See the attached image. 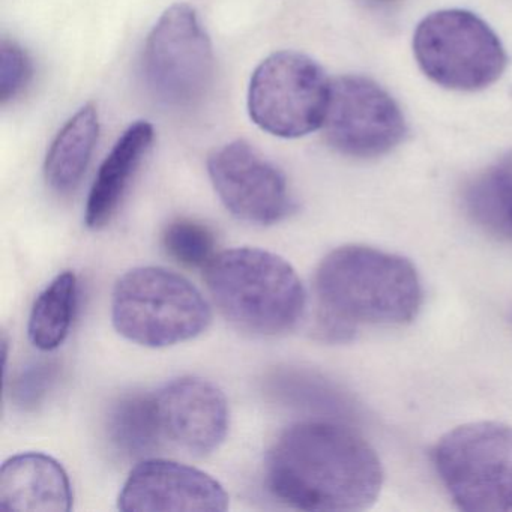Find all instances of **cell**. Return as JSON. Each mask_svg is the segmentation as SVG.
<instances>
[{
    "label": "cell",
    "mask_w": 512,
    "mask_h": 512,
    "mask_svg": "<svg viewBox=\"0 0 512 512\" xmlns=\"http://www.w3.org/2000/svg\"><path fill=\"white\" fill-rule=\"evenodd\" d=\"M268 490L304 511H362L383 485V467L370 443L335 419L287 428L268 452Z\"/></svg>",
    "instance_id": "1"
},
{
    "label": "cell",
    "mask_w": 512,
    "mask_h": 512,
    "mask_svg": "<svg viewBox=\"0 0 512 512\" xmlns=\"http://www.w3.org/2000/svg\"><path fill=\"white\" fill-rule=\"evenodd\" d=\"M314 290L319 334L328 341H349L361 325H406L422 304L413 263L367 245L331 251L317 268Z\"/></svg>",
    "instance_id": "2"
},
{
    "label": "cell",
    "mask_w": 512,
    "mask_h": 512,
    "mask_svg": "<svg viewBox=\"0 0 512 512\" xmlns=\"http://www.w3.org/2000/svg\"><path fill=\"white\" fill-rule=\"evenodd\" d=\"M206 284L220 313L239 331L275 337L292 331L307 295L293 266L260 248L217 254L205 269Z\"/></svg>",
    "instance_id": "3"
},
{
    "label": "cell",
    "mask_w": 512,
    "mask_h": 512,
    "mask_svg": "<svg viewBox=\"0 0 512 512\" xmlns=\"http://www.w3.org/2000/svg\"><path fill=\"white\" fill-rule=\"evenodd\" d=\"M112 319L122 337L160 349L202 335L211 325L212 311L187 278L166 268L140 266L116 283Z\"/></svg>",
    "instance_id": "4"
},
{
    "label": "cell",
    "mask_w": 512,
    "mask_h": 512,
    "mask_svg": "<svg viewBox=\"0 0 512 512\" xmlns=\"http://www.w3.org/2000/svg\"><path fill=\"white\" fill-rule=\"evenodd\" d=\"M433 464L463 511H512L511 425L494 421L460 425L440 437Z\"/></svg>",
    "instance_id": "5"
},
{
    "label": "cell",
    "mask_w": 512,
    "mask_h": 512,
    "mask_svg": "<svg viewBox=\"0 0 512 512\" xmlns=\"http://www.w3.org/2000/svg\"><path fill=\"white\" fill-rule=\"evenodd\" d=\"M413 55L431 82L457 92L490 88L508 65L496 32L466 10L436 11L422 19L413 35Z\"/></svg>",
    "instance_id": "6"
},
{
    "label": "cell",
    "mask_w": 512,
    "mask_h": 512,
    "mask_svg": "<svg viewBox=\"0 0 512 512\" xmlns=\"http://www.w3.org/2000/svg\"><path fill=\"white\" fill-rule=\"evenodd\" d=\"M332 80L304 53H272L254 71L248 88L251 121L281 139H299L322 128Z\"/></svg>",
    "instance_id": "7"
},
{
    "label": "cell",
    "mask_w": 512,
    "mask_h": 512,
    "mask_svg": "<svg viewBox=\"0 0 512 512\" xmlns=\"http://www.w3.org/2000/svg\"><path fill=\"white\" fill-rule=\"evenodd\" d=\"M146 86L173 109L202 100L214 76V50L194 8L176 4L155 23L143 52Z\"/></svg>",
    "instance_id": "8"
},
{
    "label": "cell",
    "mask_w": 512,
    "mask_h": 512,
    "mask_svg": "<svg viewBox=\"0 0 512 512\" xmlns=\"http://www.w3.org/2000/svg\"><path fill=\"white\" fill-rule=\"evenodd\" d=\"M322 128L329 146L358 160L389 154L407 134L397 101L379 83L356 74L332 80Z\"/></svg>",
    "instance_id": "9"
},
{
    "label": "cell",
    "mask_w": 512,
    "mask_h": 512,
    "mask_svg": "<svg viewBox=\"0 0 512 512\" xmlns=\"http://www.w3.org/2000/svg\"><path fill=\"white\" fill-rule=\"evenodd\" d=\"M208 172L227 211L245 223L271 226L295 209L284 173L245 140L214 151Z\"/></svg>",
    "instance_id": "10"
},
{
    "label": "cell",
    "mask_w": 512,
    "mask_h": 512,
    "mask_svg": "<svg viewBox=\"0 0 512 512\" xmlns=\"http://www.w3.org/2000/svg\"><path fill=\"white\" fill-rule=\"evenodd\" d=\"M118 508L125 512H223L229 508V496L203 470L178 461L145 458L125 481Z\"/></svg>",
    "instance_id": "11"
},
{
    "label": "cell",
    "mask_w": 512,
    "mask_h": 512,
    "mask_svg": "<svg viewBox=\"0 0 512 512\" xmlns=\"http://www.w3.org/2000/svg\"><path fill=\"white\" fill-rule=\"evenodd\" d=\"M164 434L194 455L220 448L229 431V404L223 391L200 377H179L155 394Z\"/></svg>",
    "instance_id": "12"
},
{
    "label": "cell",
    "mask_w": 512,
    "mask_h": 512,
    "mask_svg": "<svg viewBox=\"0 0 512 512\" xmlns=\"http://www.w3.org/2000/svg\"><path fill=\"white\" fill-rule=\"evenodd\" d=\"M0 506L10 511H71L73 488L68 473L43 452L14 455L0 469Z\"/></svg>",
    "instance_id": "13"
},
{
    "label": "cell",
    "mask_w": 512,
    "mask_h": 512,
    "mask_svg": "<svg viewBox=\"0 0 512 512\" xmlns=\"http://www.w3.org/2000/svg\"><path fill=\"white\" fill-rule=\"evenodd\" d=\"M154 140L155 130L148 121L134 122L119 137L101 164L89 193L85 211L89 229H103L115 217Z\"/></svg>",
    "instance_id": "14"
},
{
    "label": "cell",
    "mask_w": 512,
    "mask_h": 512,
    "mask_svg": "<svg viewBox=\"0 0 512 512\" xmlns=\"http://www.w3.org/2000/svg\"><path fill=\"white\" fill-rule=\"evenodd\" d=\"M100 136L97 107L86 104L56 134L44 161L47 185L58 194L79 187Z\"/></svg>",
    "instance_id": "15"
},
{
    "label": "cell",
    "mask_w": 512,
    "mask_h": 512,
    "mask_svg": "<svg viewBox=\"0 0 512 512\" xmlns=\"http://www.w3.org/2000/svg\"><path fill=\"white\" fill-rule=\"evenodd\" d=\"M463 206L467 217L482 232L512 244V151L467 182Z\"/></svg>",
    "instance_id": "16"
},
{
    "label": "cell",
    "mask_w": 512,
    "mask_h": 512,
    "mask_svg": "<svg viewBox=\"0 0 512 512\" xmlns=\"http://www.w3.org/2000/svg\"><path fill=\"white\" fill-rule=\"evenodd\" d=\"M106 431L124 457L145 460L154 454L166 437L155 395L133 392L119 397L107 413Z\"/></svg>",
    "instance_id": "17"
},
{
    "label": "cell",
    "mask_w": 512,
    "mask_h": 512,
    "mask_svg": "<svg viewBox=\"0 0 512 512\" xmlns=\"http://www.w3.org/2000/svg\"><path fill=\"white\" fill-rule=\"evenodd\" d=\"M79 283L74 272L59 274L35 299L29 316V340L37 349L52 352L70 334L76 316Z\"/></svg>",
    "instance_id": "18"
},
{
    "label": "cell",
    "mask_w": 512,
    "mask_h": 512,
    "mask_svg": "<svg viewBox=\"0 0 512 512\" xmlns=\"http://www.w3.org/2000/svg\"><path fill=\"white\" fill-rule=\"evenodd\" d=\"M268 391L286 406L319 412L337 413L347 409L346 400L334 386L314 374L299 370H280L268 379Z\"/></svg>",
    "instance_id": "19"
},
{
    "label": "cell",
    "mask_w": 512,
    "mask_h": 512,
    "mask_svg": "<svg viewBox=\"0 0 512 512\" xmlns=\"http://www.w3.org/2000/svg\"><path fill=\"white\" fill-rule=\"evenodd\" d=\"M164 250L187 268H208L217 257V238L211 227L190 218L170 221L163 232Z\"/></svg>",
    "instance_id": "20"
},
{
    "label": "cell",
    "mask_w": 512,
    "mask_h": 512,
    "mask_svg": "<svg viewBox=\"0 0 512 512\" xmlns=\"http://www.w3.org/2000/svg\"><path fill=\"white\" fill-rule=\"evenodd\" d=\"M61 376V365L53 359H43L26 365L11 380V401L19 409L31 412L49 397Z\"/></svg>",
    "instance_id": "21"
},
{
    "label": "cell",
    "mask_w": 512,
    "mask_h": 512,
    "mask_svg": "<svg viewBox=\"0 0 512 512\" xmlns=\"http://www.w3.org/2000/svg\"><path fill=\"white\" fill-rule=\"evenodd\" d=\"M34 76L31 56L16 41L0 46V103L8 104L25 92Z\"/></svg>",
    "instance_id": "22"
},
{
    "label": "cell",
    "mask_w": 512,
    "mask_h": 512,
    "mask_svg": "<svg viewBox=\"0 0 512 512\" xmlns=\"http://www.w3.org/2000/svg\"><path fill=\"white\" fill-rule=\"evenodd\" d=\"M361 2H364L365 5L371 8H382L394 4L397 0H361Z\"/></svg>",
    "instance_id": "23"
}]
</instances>
